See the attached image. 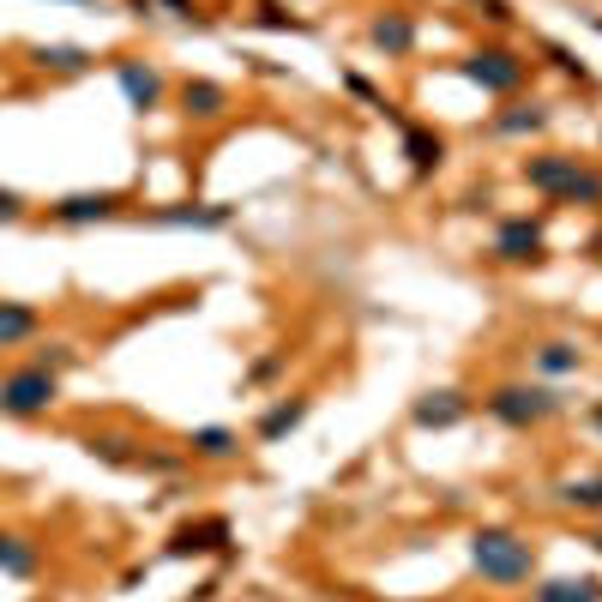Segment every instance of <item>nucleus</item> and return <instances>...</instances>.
I'll return each instance as SVG.
<instances>
[{"label": "nucleus", "instance_id": "obj_1", "mask_svg": "<svg viewBox=\"0 0 602 602\" xmlns=\"http://www.w3.org/2000/svg\"><path fill=\"white\" fill-rule=\"evenodd\" d=\"M524 181L536 194L561 199V205H602V175L579 169V157H531L524 164Z\"/></svg>", "mask_w": 602, "mask_h": 602}, {"label": "nucleus", "instance_id": "obj_2", "mask_svg": "<svg viewBox=\"0 0 602 602\" xmlns=\"http://www.w3.org/2000/svg\"><path fill=\"white\" fill-rule=\"evenodd\" d=\"M470 561H476L482 579L519 584V579H531L536 554H531V542H519V536H506V531H482L476 542H470Z\"/></svg>", "mask_w": 602, "mask_h": 602}, {"label": "nucleus", "instance_id": "obj_3", "mask_svg": "<svg viewBox=\"0 0 602 602\" xmlns=\"http://www.w3.org/2000/svg\"><path fill=\"white\" fill-rule=\"evenodd\" d=\"M55 392H61V379H55L49 368H12L7 379H0V416H42V409L55 404Z\"/></svg>", "mask_w": 602, "mask_h": 602}, {"label": "nucleus", "instance_id": "obj_4", "mask_svg": "<svg viewBox=\"0 0 602 602\" xmlns=\"http://www.w3.org/2000/svg\"><path fill=\"white\" fill-rule=\"evenodd\" d=\"M554 409H561V398H554V392H542V386H501L488 398V416L506 422V428H536V422L554 416Z\"/></svg>", "mask_w": 602, "mask_h": 602}, {"label": "nucleus", "instance_id": "obj_5", "mask_svg": "<svg viewBox=\"0 0 602 602\" xmlns=\"http://www.w3.org/2000/svg\"><path fill=\"white\" fill-rule=\"evenodd\" d=\"M464 72L476 85H488V91H512V85L524 79V61H519V55H506V49H482V55H470V61H464Z\"/></svg>", "mask_w": 602, "mask_h": 602}, {"label": "nucleus", "instance_id": "obj_6", "mask_svg": "<svg viewBox=\"0 0 602 602\" xmlns=\"http://www.w3.org/2000/svg\"><path fill=\"white\" fill-rule=\"evenodd\" d=\"M494 254H501V259H536L542 254V224H531V217L506 224L501 241H494Z\"/></svg>", "mask_w": 602, "mask_h": 602}, {"label": "nucleus", "instance_id": "obj_7", "mask_svg": "<svg viewBox=\"0 0 602 602\" xmlns=\"http://www.w3.org/2000/svg\"><path fill=\"white\" fill-rule=\"evenodd\" d=\"M42 326V314L31 302H0V349H12V344H24Z\"/></svg>", "mask_w": 602, "mask_h": 602}, {"label": "nucleus", "instance_id": "obj_8", "mask_svg": "<svg viewBox=\"0 0 602 602\" xmlns=\"http://www.w3.org/2000/svg\"><path fill=\"white\" fill-rule=\"evenodd\" d=\"M61 224H97V217H115V194H79V199H61L55 205Z\"/></svg>", "mask_w": 602, "mask_h": 602}, {"label": "nucleus", "instance_id": "obj_9", "mask_svg": "<svg viewBox=\"0 0 602 602\" xmlns=\"http://www.w3.org/2000/svg\"><path fill=\"white\" fill-rule=\"evenodd\" d=\"M181 102H187V115H199V121H211V115H224V85H211V79H187V91H181Z\"/></svg>", "mask_w": 602, "mask_h": 602}, {"label": "nucleus", "instance_id": "obj_10", "mask_svg": "<svg viewBox=\"0 0 602 602\" xmlns=\"http://www.w3.org/2000/svg\"><path fill=\"white\" fill-rule=\"evenodd\" d=\"M224 542H229V524H224V519L199 524V531L187 524V531L175 536V554H211V549H224Z\"/></svg>", "mask_w": 602, "mask_h": 602}, {"label": "nucleus", "instance_id": "obj_11", "mask_svg": "<svg viewBox=\"0 0 602 602\" xmlns=\"http://www.w3.org/2000/svg\"><path fill=\"white\" fill-rule=\"evenodd\" d=\"M458 416H464V398H458V392H434V398L416 404V422H422V428H446V422H458Z\"/></svg>", "mask_w": 602, "mask_h": 602}, {"label": "nucleus", "instance_id": "obj_12", "mask_svg": "<svg viewBox=\"0 0 602 602\" xmlns=\"http://www.w3.org/2000/svg\"><path fill=\"white\" fill-rule=\"evenodd\" d=\"M536 602H602V584L596 579H554L536 591Z\"/></svg>", "mask_w": 602, "mask_h": 602}, {"label": "nucleus", "instance_id": "obj_13", "mask_svg": "<svg viewBox=\"0 0 602 602\" xmlns=\"http://www.w3.org/2000/svg\"><path fill=\"white\" fill-rule=\"evenodd\" d=\"M374 42H379L386 55H404L409 42H416V24L398 19V12H386V19H374Z\"/></svg>", "mask_w": 602, "mask_h": 602}, {"label": "nucleus", "instance_id": "obj_14", "mask_svg": "<svg viewBox=\"0 0 602 602\" xmlns=\"http://www.w3.org/2000/svg\"><path fill=\"white\" fill-rule=\"evenodd\" d=\"M121 85L134 91V102H139V109H151V102H157V91H164V85H157V72H151V67H134V61L121 67Z\"/></svg>", "mask_w": 602, "mask_h": 602}, {"label": "nucleus", "instance_id": "obj_15", "mask_svg": "<svg viewBox=\"0 0 602 602\" xmlns=\"http://www.w3.org/2000/svg\"><path fill=\"white\" fill-rule=\"evenodd\" d=\"M0 566H7V572H31L37 566V549L24 536H0Z\"/></svg>", "mask_w": 602, "mask_h": 602}, {"label": "nucleus", "instance_id": "obj_16", "mask_svg": "<svg viewBox=\"0 0 602 602\" xmlns=\"http://www.w3.org/2000/svg\"><path fill=\"white\" fill-rule=\"evenodd\" d=\"M302 416H307V404H284V409H272V416L259 422V434H266V440H277V434H289V428H296Z\"/></svg>", "mask_w": 602, "mask_h": 602}, {"label": "nucleus", "instance_id": "obj_17", "mask_svg": "<svg viewBox=\"0 0 602 602\" xmlns=\"http://www.w3.org/2000/svg\"><path fill=\"white\" fill-rule=\"evenodd\" d=\"M561 501H566V506L596 512V506H602V482H566V488H561Z\"/></svg>", "mask_w": 602, "mask_h": 602}, {"label": "nucleus", "instance_id": "obj_18", "mask_svg": "<svg viewBox=\"0 0 602 602\" xmlns=\"http://www.w3.org/2000/svg\"><path fill=\"white\" fill-rule=\"evenodd\" d=\"M37 61L55 67V72H79L85 61H91V55H85V49H37Z\"/></svg>", "mask_w": 602, "mask_h": 602}, {"label": "nucleus", "instance_id": "obj_19", "mask_svg": "<svg viewBox=\"0 0 602 602\" xmlns=\"http://www.w3.org/2000/svg\"><path fill=\"white\" fill-rule=\"evenodd\" d=\"M536 362H542L549 374H572V368H579V349H572V344H549Z\"/></svg>", "mask_w": 602, "mask_h": 602}, {"label": "nucleus", "instance_id": "obj_20", "mask_svg": "<svg viewBox=\"0 0 602 602\" xmlns=\"http://www.w3.org/2000/svg\"><path fill=\"white\" fill-rule=\"evenodd\" d=\"M194 452H205V458H229V452H235V434H224V428H205V434L194 440Z\"/></svg>", "mask_w": 602, "mask_h": 602}, {"label": "nucleus", "instance_id": "obj_21", "mask_svg": "<svg viewBox=\"0 0 602 602\" xmlns=\"http://www.w3.org/2000/svg\"><path fill=\"white\" fill-rule=\"evenodd\" d=\"M542 121H549V115H542V109H519V115H501V134H524V127H531V134H536Z\"/></svg>", "mask_w": 602, "mask_h": 602}, {"label": "nucleus", "instance_id": "obj_22", "mask_svg": "<svg viewBox=\"0 0 602 602\" xmlns=\"http://www.w3.org/2000/svg\"><path fill=\"white\" fill-rule=\"evenodd\" d=\"M409 157H416V169L440 164V139H428V134H409Z\"/></svg>", "mask_w": 602, "mask_h": 602}, {"label": "nucleus", "instance_id": "obj_23", "mask_svg": "<svg viewBox=\"0 0 602 602\" xmlns=\"http://www.w3.org/2000/svg\"><path fill=\"white\" fill-rule=\"evenodd\" d=\"M19 211H24V199L12 194V187H0V224H12V217H19Z\"/></svg>", "mask_w": 602, "mask_h": 602}, {"label": "nucleus", "instance_id": "obj_24", "mask_svg": "<svg viewBox=\"0 0 602 602\" xmlns=\"http://www.w3.org/2000/svg\"><path fill=\"white\" fill-rule=\"evenodd\" d=\"M596 422H602V409H596Z\"/></svg>", "mask_w": 602, "mask_h": 602}, {"label": "nucleus", "instance_id": "obj_25", "mask_svg": "<svg viewBox=\"0 0 602 602\" xmlns=\"http://www.w3.org/2000/svg\"><path fill=\"white\" fill-rule=\"evenodd\" d=\"M596 549H602V536H596Z\"/></svg>", "mask_w": 602, "mask_h": 602}]
</instances>
